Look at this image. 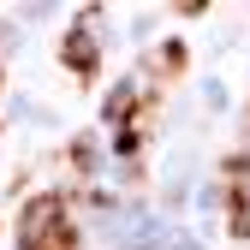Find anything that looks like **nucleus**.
Wrapping results in <instances>:
<instances>
[{"instance_id": "2", "label": "nucleus", "mask_w": 250, "mask_h": 250, "mask_svg": "<svg viewBox=\"0 0 250 250\" xmlns=\"http://www.w3.org/2000/svg\"><path fill=\"white\" fill-rule=\"evenodd\" d=\"M60 54H66V66H72L78 78H89V72H96V36H89V24H72V30H66V48H60Z\"/></svg>"}, {"instance_id": "3", "label": "nucleus", "mask_w": 250, "mask_h": 250, "mask_svg": "<svg viewBox=\"0 0 250 250\" xmlns=\"http://www.w3.org/2000/svg\"><path fill=\"white\" fill-rule=\"evenodd\" d=\"M232 232H238V238L250 232V185H238V191H232Z\"/></svg>"}, {"instance_id": "1", "label": "nucleus", "mask_w": 250, "mask_h": 250, "mask_svg": "<svg viewBox=\"0 0 250 250\" xmlns=\"http://www.w3.org/2000/svg\"><path fill=\"white\" fill-rule=\"evenodd\" d=\"M18 238L24 250H78V232H72V214L60 197H36L24 208V221H18Z\"/></svg>"}]
</instances>
